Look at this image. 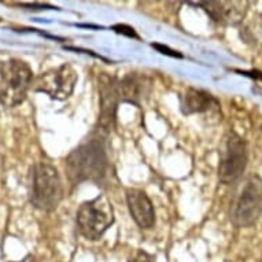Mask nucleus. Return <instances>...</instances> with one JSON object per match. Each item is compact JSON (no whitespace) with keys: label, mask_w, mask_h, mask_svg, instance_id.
I'll list each match as a JSON object with an SVG mask.
<instances>
[{"label":"nucleus","mask_w":262,"mask_h":262,"mask_svg":"<svg viewBox=\"0 0 262 262\" xmlns=\"http://www.w3.org/2000/svg\"><path fill=\"white\" fill-rule=\"evenodd\" d=\"M33 72L25 60H0V104L5 107H15L26 99L32 88Z\"/></svg>","instance_id":"3"},{"label":"nucleus","mask_w":262,"mask_h":262,"mask_svg":"<svg viewBox=\"0 0 262 262\" xmlns=\"http://www.w3.org/2000/svg\"><path fill=\"white\" fill-rule=\"evenodd\" d=\"M180 108L184 116L202 114L219 110L220 102L207 91L188 86L180 95Z\"/></svg>","instance_id":"11"},{"label":"nucleus","mask_w":262,"mask_h":262,"mask_svg":"<svg viewBox=\"0 0 262 262\" xmlns=\"http://www.w3.org/2000/svg\"><path fill=\"white\" fill-rule=\"evenodd\" d=\"M249 162V150L245 139L235 132H228L220 152L219 180L223 184H233L242 177Z\"/></svg>","instance_id":"6"},{"label":"nucleus","mask_w":262,"mask_h":262,"mask_svg":"<svg viewBox=\"0 0 262 262\" xmlns=\"http://www.w3.org/2000/svg\"><path fill=\"white\" fill-rule=\"evenodd\" d=\"M17 262H37V259H36L33 255H28V257H25L24 259H21V261H17Z\"/></svg>","instance_id":"16"},{"label":"nucleus","mask_w":262,"mask_h":262,"mask_svg":"<svg viewBox=\"0 0 262 262\" xmlns=\"http://www.w3.org/2000/svg\"><path fill=\"white\" fill-rule=\"evenodd\" d=\"M112 29L114 30L116 33H118V35L126 36V37H132V39H140L138 33H136V30H135L132 26L125 25V24H118V25L112 26Z\"/></svg>","instance_id":"13"},{"label":"nucleus","mask_w":262,"mask_h":262,"mask_svg":"<svg viewBox=\"0 0 262 262\" xmlns=\"http://www.w3.org/2000/svg\"><path fill=\"white\" fill-rule=\"evenodd\" d=\"M107 135L96 129V132L76 147L64 159V170L73 184H81L85 181L99 184L110 170L107 148Z\"/></svg>","instance_id":"1"},{"label":"nucleus","mask_w":262,"mask_h":262,"mask_svg":"<svg viewBox=\"0 0 262 262\" xmlns=\"http://www.w3.org/2000/svg\"><path fill=\"white\" fill-rule=\"evenodd\" d=\"M128 262H155V257L144 250H138L132 257L129 258Z\"/></svg>","instance_id":"15"},{"label":"nucleus","mask_w":262,"mask_h":262,"mask_svg":"<svg viewBox=\"0 0 262 262\" xmlns=\"http://www.w3.org/2000/svg\"><path fill=\"white\" fill-rule=\"evenodd\" d=\"M126 203L129 213L139 228L151 229L155 225V210L151 199L144 191L129 188L126 191Z\"/></svg>","instance_id":"10"},{"label":"nucleus","mask_w":262,"mask_h":262,"mask_svg":"<svg viewBox=\"0 0 262 262\" xmlns=\"http://www.w3.org/2000/svg\"><path fill=\"white\" fill-rule=\"evenodd\" d=\"M98 91H99L100 98V116L98 129L103 134L108 135L116 124L117 107L120 103V98L117 92V77H113L107 73L99 74Z\"/></svg>","instance_id":"8"},{"label":"nucleus","mask_w":262,"mask_h":262,"mask_svg":"<svg viewBox=\"0 0 262 262\" xmlns=\"http://www.w3.org/2000/svg\"><path fill=\"white\" fill-rule=\"evenodd\" d=\"M207 15L217 24L235 25L245 15V3L241 2H199Z\"/></svg>","instance_id":"12"},{"label":"nucleus","mask_w":262,"mask_h":262,"mask_svg":"<svg viewBox=\"0 0 262 262\" xmlns=\"http://www.w3.org/2000/svg\"><path fill=\"white\" fill-rule=\"evenodd\" d=\"M152 91V80L140 72H132L125 74L124 77H117V92L120 102L130 103L136 107H142V104L150 98Z\"/></svg>","instance_id":"9"},{"label":"nucleus","mask_w":262,"mask_h":262,"mask_svg":"<svg viewBox=\"0 0 262 262\" xmlns=\"http://www.w3.org/2000/svg\"><path fill=\"white\" fill-rule=\"evenodd\" d=\"M114 209L110 199L104 193L81 203L76 214L78 232L91 242L99 241L114 224Z\"/></svg>","instance_id":"4"},{"label":"nucleus","mask_w":262,"mask_h":262,"mask_svg":"<svg viewBox=\"0 0 262 262\" xmlns=\"http://www.w3.org/2000/svg\"><path fill=\"white\" fill-rule=\"evenodd\" d=\"M262 214V179L258 174L247 180L233 198L229 209V220L236 228L251 227Z\"/></svg>","instance_id":"5"},{"label":"nucleus","mask_w":262,"mask_h":262,"mask_svg":"<svg viewBox=\"0 0 262 262\" xmlns=\"http://www.w3.org/2000/svg\"><path fill=\"white\" fill-rule=\"evenodd\" d=\"M151 47L155 48L157 51L161 52V54H163V55L172 56V58H184V55H183L181 52L176 51V50H172V48H169L168 46H163V44L152 43L151 44Z\"/></svg>","instance_id":"14"},{"label":"nucleus","mask_w":262,"mask_h":262,"mask_svg":"<svg viewBox=\"0 0 262 262\" xmlns=\"http://www.w3.org/2000/svg\"><path fill=\"white\" fill-rule=\"evenodd\" d=\"M64 188L58 169L50 162H37L30 168L29 201L43 211H54L59 206Z\"/></svg>","instance_id":"2"},{"label":"nucleus","mask_w":262,"mask_h":262,"mask_svg":"<svg viewBox=\"0 0 262 262\" xmlns=\"http://www.w3.org/2000/svg\"><path fill=\"white\" fill-rule=\"evenodd\" d=\"M77 81V70L70 63H62L33 78L32 88L36 92L48 95L54 100H66L73 94Z\"/></svg>","instance_id":"7"}]
</instances>
